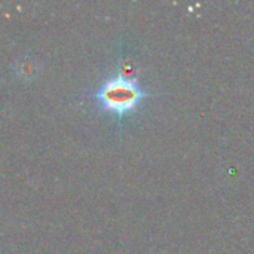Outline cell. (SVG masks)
<instances>
[{
  "label": "cell",
  "instance_id": "cell-1",
  "mask_svg": "<svg viewBox=\"0 0 254 254\" xmlns=\"http://www.w3.org/2000/svg\"><path fill=\"white\" fill-rule=\"evenodd\" d=\"M159 92L149 91L140 80L135 70L127 60L119 58L116 71L107 76L94 91L88 94L95 107L106 115L116 118L119 127L124 121L137 113L141 106L150 100L161 97Z\"/></svg>",
  "mask_w": 254,
  "mask_h": 254
}]
</instances>
